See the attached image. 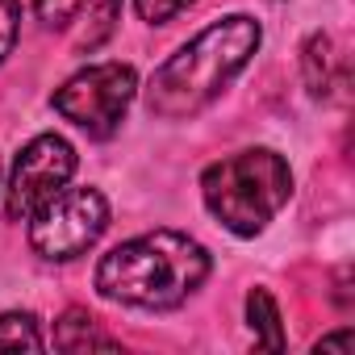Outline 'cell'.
Listing matches in <instances>:
<instances>
[{"instance_id": "6da1fadb", "label": "cell", "mask_w": 355, "mask_h": 355, "mask_svg": "<svg viewBox=\"0 0 355 355\" xmlns=\"http://www.w3.org/2000/svg\"><path fill=\"white\" fill-rule=\"evenodd\" d=\"M209 276V251L180 230H150L117 243L96 268V293L134 309H175Z\"/></svg>"}, {"instance_id": "7a4b0ae2", "label": "cell", "mask_w": 355, "mask_h": 355, "mask_svg": "<svg viewBox=\"0 0 355 355\" xmlns=\"http://www.w3.org/2000/svg\"><path fill=\"white\" fill-rule=\"evenodd\" d=\"M259 21L247 13L222 17L209 30H201L189 46H180L167 63L155 67L150 88H146V105L159 117H193L201 113L259 51Z\"/></svg>"}, {"instance_id": "3957f363", "label": "cell", "mask_w": 355, "mask_h": 355, "mask_svg": "<svg viewBox=\"0 0 355 355\" xmlns=\"http://www.w3.org/2000/svg\"><path fill=\"white\" fill-rule=\"evenodd\" d=\"M205 209L239 239H255L293 197V171L284 155L268 146L239 150L230 159H218L201 175Z\"/></svg>"}, {"instance_id": "277c9868", "label": "cell", "mask_w": 355, "mask_h": 355, "mask_svg": "<svg viewBox=\"0 0 355 355\" xmlns=\"http://www.w3.org/2000/svg\"><path fill=\"white\" fill-rule=\"evenodd\" d=\"M109 226V201L96 189H59L30 214V247L42 259L67 263L101 243Z\"/></svg>"}, {"instance_id": "5b68a950", "label": "cell", "mask_w": 355, "mask_h": 355, "mask_svg": "<svg viewBox=\"0 0 355 355\" xmlns=\"http://www.w3.org/2000/svg\"><path fill=\"white\" fill-rule=\"evenodd\" d=\"M134 92H138V76L130 63H92L76 71L63 88H55V109L84 134L109 138L121 125Z\"/></svg>"}, {"instance_id": "8992f818", "label": "cell", "mask_w": 355, "mask_h": 355, "mask_svg": "<svg viewBox=\"0 0 355 355\" xmlns=\"http://www.w3.org/2000/svg\"><path fill=\"white\" fill-rule=\"evenodd\" d=\"M76 175V146L59 134H38L13 163L9 175V218H30L46 197H55L67 180Z\"/></svg>"}, {"instance_id": "52a82bcc", "label": "cell", "mask_w": 355, "mask_h": 355, "mask_svg": "<svg viewBox=\"0 0 355 355\" xmlns=\"http://www.w3.org/2000/svg\"><path fill=\"white\" fill-rule=\"evenodd\" d=\"M55 347L59 351H88V347H101V351H117L121 338H113L109 330H101V322L84 309H67L59 322H55Z\"/></svg>"}, {"instance_id": "ba28073f", "label": "cell", "mask_w": 355, "mask_h": 355, "mask_svg": "<svg viewBox=\"0 0 355 355\" xmlns=\"http://www.w3.org/2000/svg\"><path fill=\"white\" fill-rule=\"evenodd\" d=\"M301 67H305V84H309L313 96H330V92L343 84V76L334 71V67H338V55H334L330 34H313V38L305 42Z\"/></svg>"}, {"instance_id": "9c48e42d", "label": "cell", "mask_w": 355, "mask_h": 355, "mask_svg": "<svg viewBox=\"0 0 355 355\" xmlns=\"http://www.w3.org/2000/svg\"><path fill=\"white\" fill-rule=\"evenodd\" d=\"M247 322L255 330V343L263 351H284V326H280V309L272 301L268 288H251L247 297Z\"/></svg>"}, {"instance_id": "30bf717a", "label": "cell", "mask_w": 355, "mask_h": 355, "mask_svg": "<svg viewBox=\"0 0 355 355\" xmlns=\"http://www.w3.org/2000/svg\"><path fill=\"white\" fill-rule=\"evenodd\" d=\"M46 338L34 313H0V351H42Z\"/></svg>"}, {"instance_id": "8fae6325", "label": "cell", "mask_w": 355, "mask_h": 355, "mask_svg": "<svg viewBox=\"0 0 355 355\" xmlns=\"http://www.w3.org/2000/svg\"><path fill=\"white\" fill-rule=\"evenodd\" d=\"M113 17H117V0H88V21H92V30H84V34L76 38V46H80V51L101 46V42L113 34Z\"/></svg>"}, {"instance_id": "7c38bea8", "label": "cell", "mask_w": 355, "mask_h": 355, "mask_svg": "<svg viewBox=\"0 0 355 355\" xmlns=\"http://www.w3.org/2000/svg\"><path fill=\"white\" fill-rule=\"evenodd\" d=\"M189 5H197V0H134V9L146 26H167L171 17H180Z\"/></svg>"}, {"instance_id": "4fadbf2b", "label": "cell", "mask_w": 355, "mask_h": 355, "mask_svg": "<svg viewBox=\"0 0 355 355\" xmlns=\"http://www.w3.org/2000/svg\"><path fill=\"white\" fill-rule=\"evenodd\" d=\"M17 26H21V5L17 0H0V63L17 46Z\"/></svg>"}, {"instance_id": "5bb4252c", "label": "cell", "mask_w": 355, "mask_h": 355, "mask_svg": "<svg viewBox=\"0 0 355 355\" xmlns=\"http://www.w3.org/2000/svg\"><path fill=\"white\" fill-rule=\"evenodd\" d=\"M88 5V0H34V9L46 26H67L80 9Z\"/></svg>"}, {"instance_id": "9a60e30c", "label": "cell", "mask_w": 355, "mask_h": 355, "mask_svg": "<svg viewBox=\"0 0 355 355\" xmlns=\"http://www.w3.org/2000/svg\"><path fill=\"white\" fill-rule=\"evenodd\" d=\"M351 343H355V334L351 330H338V334L318 338V351H351Z\"/></svg>"}]
</instances>
